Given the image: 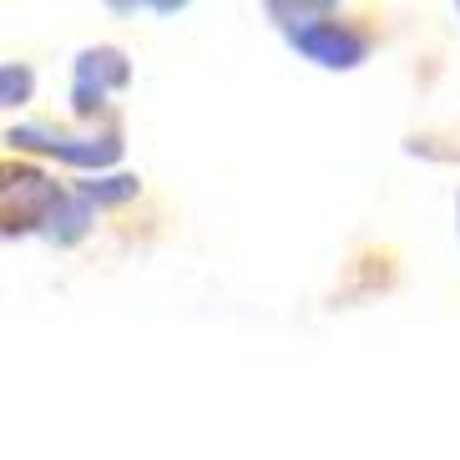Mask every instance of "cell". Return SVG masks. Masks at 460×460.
Wrapping results in <instances>:
<instances>
[{"label": "cell", "mask_w": 460, "mask_h": 460, "mask_svg": "<svg viewBox=\"0 0 460 460\" xmlns=\"http://www.w3.org/2000/svg\"><path fill=\"white\" fill-rule=\"evenodd\" d=\"M71 192H76L86 208H122V203H132L137 192H142V182H137L132 172H107V177H86V182H76Z\"/></svg>", "instance_id": "obj_6"}, {"label": "cell", "mask_w": 460, "mask_h": 460, "mask_svg": "<svg viewBox=\"0 0 460 460\" xmlns=\"http://www.w3.org/2000/svg\"><path fill=\"white\" fill-rule=\"evenodd\" d=\"M269 15L294 41V51L324 71H354L375 46V31L344 21L334 5H269Z\"/></svg>", "instance_id": "obj_1"}, {"label": "cell", "mask_w": 460, "mask_h": 460, "mask_svg": "<svg viewBox=\"0 0 460 460\" xmlns=\"http://www.w3.org/2000/svg\"><path fill=\"white\" fill-rule=\"evenodd\" d=\"M61 198H66V188L51 172L15 163V157H0V238L41 233L46 217L61 208Z\"/></svg>", "instance_id": "obj_2"}, {"label": "cell", "mask_w": 460, "mask_h": 460, "mask_svg": "<svg viewBox=\"0 0 460 460\" xmlns=\"http://www.w3.org/2000/svg\"><path fill=\"white\" fill-rule=\"evenodd\" d=\"M86 228H92V208L76 198V192L66 188V198H61V208H56L51 217H46V238H51L56 248H71V243H82L86 238Z\"/></svg>", "instance_id": "obj_5"}, {"label": "cell", "mask_w": 460, "mask_h": 460, "mask_svg": "<svg viewBox=\"0 0 460 460\" xmlns=\"http://www.w3.org/2000/svg\"><path fill=\"white\" fill-rule=\"evenodd\" d=\"M11 152H41V157H56V163H71V167H111L122 157V137L107 132V137H66L46 122H21L5 132Z\"/></svg>", "instance_id": "obj_3"}, {"label": "cell", "mask_w": 460, "mask_h": 460, "mask_svg": "<svg viewBox=\"0 0 460 460\" xmlns=\"http://www.w3.org/2000/svg\"><path fill=\"white\" fill-rule=\"evenodd\" d=\"M132 82V61H127L117 46H86L76 56V76H71V107L76 117H96L107 107L111 92H122Z\"/></svg>", "instance_id": "obj_4"}, {"label": "cell", "mask_w": 460, "mask_h": 460, "mask_svg": "<svg viewBox=\"0 0 460 460\" xmlns=\"http://www.w3.org/2000/svg\"><path fill=\"white\" fill-rule=\"evenodd\" d=\"M456 233H460V198H456Z\"/></svg>", "instance_id": "obj_8"}, {"label": "cell", "mask_w": 460, "mask_h": 460, "mask_svg": "<svg viewBox=\"0 0 460 460\" xmlns=\"http://www.w3.org/2000/svg\"><path fill=\"white\" fill-rule=\"evenodd\" d=\"M456 11H460V5H456Z\"/></svg>", "instance_id": "obj_9"}, {"label": "cell", "mask_w": 460, "mask_h": 460, "mask_svg": "<svg viewBox=\"0 0 460 460\" xmlns=\"http://www.w3.org/2000/svg\"><path fill=\"white\" fill-rule=\"evenodd\" d=\"M31 92H36V71L26 61H5L0 66V107H21V102H31Z\"/></svg>", "instance_id": "obj_7"}]
</instances>
